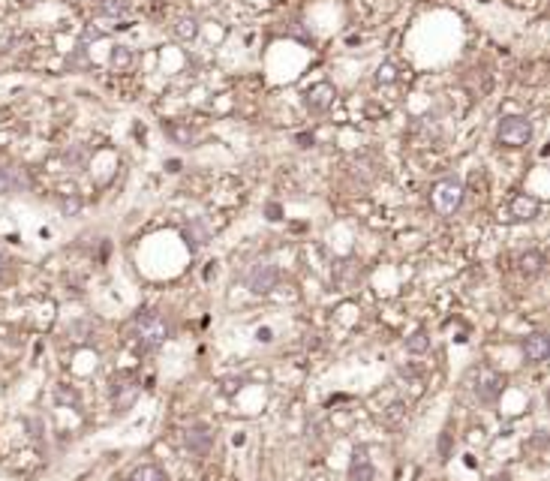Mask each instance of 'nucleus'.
Returning <instances> with one entry per match:
<instances>
[{
    "label": "nucleus",
    "mask_w": 550,
    "mask_h": 481,
    "mask_svg": "<svg viewBox=\"0 0 550 481\" xmlns=\"http://www.w3.org/2000/svg\"><path fill=\"white\" fill-rule=\"evenodd\" d=\"M538 210H542V202L529 193H517L512 199V217L514 220H535Z\"/></svg>",
    "instance_id": "obj_8"
},
{
    "label": "nucleus",
    "mask_w": 550,
    "mask_h": 481,
    "mask_svg": "<svg viewBox=\"0 0 550 481\" xmlns=\"http://www.w3.org/2000/svg\"><path fill=\"white\" fill-rule=\"evenodd\" d=\"M55 397H57V403H64V406H73V409L82 406V397H78V391L69 388V385H57V388H55Z\"/></svg>",
    "instance_id": "obj_14"
},
{
    "label": "nucleus",
    "mask_w": 550,
    "mask_h": 481,
    "mask_svg": "<svg viewBox=\"0 0 550 481\" xmlns=\"http://www.w3.org/2000/svg\"><path fill=\"white\" fill-rule=\"evenodd\" d=\"M138 391H142V385H138V379L136 376H129V373H121V376H115V382H112V397H115V406L121 409H129L136 403V397H138Z\"/></svg>",
    "instance_id": "obj_5"
},
{
    "label": "nucleus",
    "mask_w": 550,
    "mask_h": 481,
    "mask_svg": "<svg viewBox=\"0 0 550 481\" xmlns=\"http://www.w3.org/2000/svg\"><path fill=\"white\" fill-rule=\"evenodd\" d=\"M175 34H178V39H196V34H198V22L193 15L189 18H181V22L175 24Z\"/></svg>",
    "instance_id": "obj_15"
},
{
    "label": "nucleus",
    "mask_w": 550,
    "mask_h": 481,
    "mask_svg": "<svg viewBox=\"0 0 550 481\" xmlns=\"http://www.w3.org/2000/svg\"><path fill=\"white\" fill-rule=\"evenodd\" d=\"M184 439H187L189 454H205L208 445H211V430H208V427H189Z\"/></svg>",
    "instance_id": "obj_11"
},
{
    "label": "nucleus",
    "mask_w": 550,
    "mask_h": 481,
    "mask_svg": "<svg viewBox=\"0 0 550 481\" xmlns=\"http://www.w3.org/2000/svg\"><path fill=\"white\" fill-rule=\"evenodd\" d=\"M129 481H168V475L159 469L157 464H142L133 469V475H129Z\"/></svg>",
    "instance_id": "obj_13"
},
{
    "label": "nucleus",
    "mask_w": 550,
    "mask_h": 481,
    "mask_svg": "<svg viewBox=\"0 0 550 481\" xmlns=\"http://www.w3.org/2000/svg\"><path fill=\"white\" fill-rule=\"evenodd\" d=\"M22 3H34V0H22Z\"/></svg>",
    "instance_id": "obj_23"
},
{
    "label": "nucleus",
    "mask_w": 550,
    "mask_h": 481,
    "mask_svg": "<svg viewBox=\"0 0 550 481\" xmlns=\"http://www.w3.org/2000/svg\"><path fill=\"white\" fill-rule=\"evenodd\" d=\"M168 136H172L178 145H193V129L187 124H168Z\"/></svg>",
    "instance_id": "obj_16"
},
{
    "label": "nucleus",
    "mask_w": 550,
    "mask_h": 481,
    "mask_svg": "<svg viewBox=\"0 0 550 481\" xmlns=\"http://www.w3.org/2000/svg\"><path fill=\"white\" fill-rule=\"evenodd\" d=\"M520 262V271H523L526 277H538L544 271V256L542 253H535V250H529V253H523L517 259Z\"/></svg>",
    "instance_id": "obj_12"
},
{
    "label": "nucleus",
    "mask_w": 550,
    "mask_h": 481,
    "mask_svg": "<svg viewBox=\"0 0 550 481\" xmlns=\"http://www.w3.org/2000/svg\"><path fill=\"white\" fill-rule=\"evenodd\" d=\"M168 340V325L157 310H138L133 319V343L138 352H154Z\"/></svg>",
    "instance_id": "obj_1"
},
{
    "label": "nucleus",
    "mask_w": 550,
    "mask_h": 481,
    "mask_svg": "<svg viewBox=\"0 0 550 481\" xmlns=\"http://www.w3.org/2000/svg\"><path fill=\"white\" fill-rule=\"evenodd\" d=\"M502 388H505V376H499L496 370H490V367H478L475 370V385H472V391H475L478 400L493 403V400L502 394Z\"/></svg>",
    "instance_id": "obj_4"
},
{
    "label": "nucleus",
    "mask_w": 550,
    "mask_h": 481,
    "mask_svg": "<svg viewBox=\"0 0 550 481\" xmlns=\"http://www.w3.org/2000/svg\"><path fill=\"white\" fill-rule=\"evenodd\" d=\"M406 349H409V352H427V349H430L427 331H415V334L406 340Z\"/></svg>",
    "instance_id": "obj_17"
},
{
    "label": "nucleus",
    "mask_w": 550,
    "mask_h": 481,
    "mask_svg": "<svg viewBox=\"0 0 550 481\" xmlns=\"http://www.w3.org/2000/svg\"><path fill=\"white\" fill-rule=\"evenodd\" d=\"M99 9H103V15L117 18V15H124L126 9H129V0H103V3H99Z\"/></svg>",
    "instance_id": "obj_18"
},
{
    "label": "nucleus",
    "mask_w": 550,
    "mask_h": 481,
    "mask_svg": "<svg viewBox=\"0 0 550 481\" xmlns=\"http://www.w3.org/2000/svg\"><path fill=\"white\" fill-rule=\"evenodd\" d=\"M533 138V120L523 115H508L496 127V142L505 148H523Z\"/></svg>",
    "instance_id": "obj_3"
},
{
    "label": "nucleus",
    "mask_w": 550,
    "mask_h": 481,
    "mask_svg": "<svg viewBox=\"0 0 550 481\" xmlns=\"http://www.w3.org/2000/svg\"><path fill=\"white\" fill-rule=\"evenodd\" d=\"M3 274H6V256L0 253V277H3Z\"/></svg>",
    "instance_id": "obj_22"
},
{
    "label": "nucleus",
    "mask_w": 550,
    "mask_h": 481,
    "mask_svg": "<svg viewBox=\"0 0 550 481\" xmlns=\"http://www.w3.org/2000/svg\"><path fill=\"white\" fill-rule=\"evenodd\" d=\"M61 208L66 210V214H75V210H82V199H78V196H73V199H64V202H61Z\"/></svg>",
    "instance_id": "obj_21"
},
{
    "label": "nucleus",
    "mask_w": 550,
    "mask_h": 481,
    "mask_svg": "<svg viewBox=\"0 0 550 481\" xmlns=\"http://www.w3.org/2000/svg\"><path fill=\"white\" fill-rule=\"evenodd\" d=\"M334 96H337L334 87L322 82V85H316V87L307 94V108H310V112H325V108L334 103Z\"/></svg>",
    "instance_id": "obj_10"
},
{
    "label": "nucleus",
    "mask_w": 550,
    "mask_h": 481,
    "mask_svg": "<svg viewBox=\"0 0 550 481\" xmlns=\"http://www.w3.org/2000/svg\"><path fill=\"white\" fill-rule=\"evenodd\" d=\"M523 355L529 364H542V361H547L550 355V337L544 334V331H535V334H529L523 340Z\"/></svg>",
    "instance_id": "obj_7"
},
{
    "label": "nucleus",
    "mask_w": 550,
    "mask_h": 481,
    "mask_svg": "<svg viewBox=\"0 0 550 481\" xmlns=\"http://www.w3.org/2000/svg\"><path fill=\"white\" fill-rule=\"evenodd\" d=\"M430 205H433V210L442 214V217L457 214V208L463 205V184H460V178L436 180L433 189H430Z\"/></svg>",
    "instance_id": "obj_2"
},
{
    "label": "nucleus",
    "mask_w": 550,
    "mask_h": 481,
    "mask_svg": "<svg viewBox=\"0 0 550 481\" xmlns=\"http://www.w3.org/2000/svg\"><path fill=\"white\" fill-rule=\"evenodd\" d=\"M277 280H280V274H277V268L271 262H259V265H253V271H249L247 286H249V292L265 295L277 286Z\"/></svg>",
    "instance_id": "obj_6"
},
{
    "label": "nucleus",
    "mask_w": 550,
    "mask_h": 481,
    "mask_svg": "<svg viewBox=\"0 0 550 481\" xmlns=\"http://www.w3.org/2000/svg\"><path fill=\"white\" fill-rule=\"evenodd\" d=\"M373 478V464L367 457V448H358L349 464V481H370Z\"/></svg>",
    "instance_id": "obj_9"
},
{
    "label": "nucleus",
    "mask_w": 550,
    "mask_h": 481,
    "mask_svg": "<svg viewBox=\"0 0 550 481\" xmlns=\"http://www.w3.org/2000/svg\"><path fill=\"white\" fill-rule=\"evenodd\" d=\"M376 78H379V82H385V85H391V82H397V66H394V64H385V66H379V73H376Z\"/></svg>",
    "instance_id": "obj_20"
},
{
    "label": "nucleus",
    "mask_w": 550,
    "mask_h": 481,
    "mask_svg": "<svg viewBox=\"0 0 550 481\" xmlns=\"http://www.w3.org/2000/svg\"><path fill=\"white\" fill-rule=\"evenodd\" d=\"M129 64H133V52H129L126 45H117L115 52H112V66L115 69H126Z\"/></svg>",
    "instance_id": "obj_19"
}]
</instances>
